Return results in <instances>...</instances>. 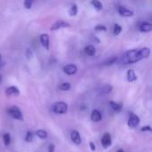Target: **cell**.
<instances>
[{
	"mask_svg": "<svg viewBox=\"0 0 152 152\" xmlns=\"http://www.w3.org/2000/svg\"><path fill=\"white\" fill-rule=\"evenodd\" d=\"M128 126L131 127V128H135L139 124H140V118L137 115L132 113L130 115V118L128 119Z\"/></svg>",
	"mask_w": 152,
	"mask_h": 152,
	"instance_id": "5b68a950",
	"label": "cell"
},
{
	"mask_svg": "<svg viewBox=\"0 0 152 152\" xmlns=\"http://www.w3.org/2000/svg\"><path fill=\"white\" fill-rule=\"evenodd\" d=\"M89 145H90V148H91V151H95V150H96V147H95V145H94V143L93 142H90V143H89Z\"/></svg>",
	"mask_w": 152,
	"mask_h": 152,
	"instance_id": "f546056e",
	"label": "cell"
},
{
	"mask_svg": "<svg viewBox=\"0 0 152 152\" xmlns=\"http://www.w3.org/2000/svg\"><path fill=\"white\" fill-rule=\"evenodd\" d=\"M117 152H125V151H124L123 150H118V151Z\"/></svg>",
	"mask_w": 152,
	"mask_h": 152,
	"instance_id": "d6a6232c",
	"label": "cell"
},
{
	"mask_svg": "<svg viewBox=\"0 0 152 152\" xmlns=\"http://www.w3.org/2000/svg\"><path fill=\"white\" fill-rule=\"evenodd\" d=\"M111 143H112L111 136H110V134L106 133V134L102 136V146H103L105 149H108L109 147H110Z\"/></svg>",
	"mask_w": 152,
	"mask_h": 152,
	"instance_id": "52a82bcc",
	"label": "cell"
},
{
	"mask_svg": "<svg viewBox=\"0 0 152 152\" xmlns=\"http://www.w3.org/2000/svg\"><path fill=\"white\" fill-rule=\"evenodd\" d=\"M112 89H113V87L110 85H105V86H103L102 87V90L101 91H102V94H109L110 92L112 91Z\"/></svg>",
	"mask_w": 152,
	"mask_h": 152,
	"instance_id": "d6986e66",
	"label": "cell"
},
{
	"mask_svg": "<svg viewBox=\"0 0 152 152\" xmlns=\"http://www.w3.org/2000/svg\"><path fill=\"white\" fill-rule=\"evenodd\" d=\"M92 4L94 5V7H95V9H97L98 11H101L102 10L103 6H102V4L99 1V0H92Z\"/></svg>",
	"mask_w": 152,
	"mask_h": 152,
	"instance_id": "e0dca14e",
	"label": "cell"
},
{
	"mask_svg": "<svg viewBox=\"0 0 152 152\" xmlns=\"http://www.w3.org/2000/svg\"><path fill=\"white\" fill-rule=\"evenodd\" d=\"M36 134H37V137H39V138L42 139V140L46 139V137H47V133H46L45 130H37V131L36 132Z\"/></svg>",
	"mask_w": 152,
	"mask_h": 152,
	"instance_id": "ac0fdd59",
	"label": "cell"
},
{
	"mask_svg": "<svg viewBox=\"0 0 152 152\" xmlns=\"http://www.w3.org/2000/svg\"><path fill=\"white\" fill-rule=\"evenodd\" d=\"M121 31H122V27H121L119 24L116 23V24L114 25V30H113L114 35H115V36H118V35H119V34L121 33Z\"/></svg>",
	"mask_w": 152,
	"mask_h": 152,
	"instance_id": "44dd1931",
	"label": "cell"
},
{
	"mask_svg": "<svg viewBox=\"0 0 152 152\" xmlns=\"http://www.w3.org/2000/svg\"><path fill=\"white\" fill-rule=\"evenodd\" d=\"M118 13L124 17H131L134 15V12L127 9L126 7H124V6H119L118 8Z\"/></svg>",
	"mask_w": 152,
	"mask_h": 152,
	"instance_id": "ba28073f",
	"label": "cell"
},
{
	"mask_svg": "<svg viewBox=\"0 0 152 152\" xmlns=\"http://www.w3.org/2000/svg\"><path fill=\"white\" fill-rule=\"evenodd\" d=\"M3 142H4V144L5 146L10 145V143H11V136H10L9 134H4V136H3Z\"/></svg>",
	"mask_w": 152,
	"mask_h": 152,
	"instance_id": "ffe728a7",
	"label": "cell"
},
{
	"mask_svg": "<svg viewBox=\"0 0 152 152\" xmlns=\"http://www.w3.org/2000/svg\"><path fill=\"white\" fill-rule=\"evenodd\" d=\"M5 94L7 96H18L20 95V90L16 86H10L6 88Z\"/></svg>",
	"mask_w": 152,
	"mask_h": 152,
	"instance_id": "9c48e42d",
	"label": "cell"
},
{
	"mask_svg": "<svg viewBox=\"0 0 152 152\" xmlns=\"http://www.w3.org/2000/svg\"><path fill=\"white\" fill-rule=\"evenodd\" d=\"M0 61H1V55H0Z\"/></svg>",
	"mask_w": 152,
	"mask_h": 152,
	"instance_id": "836d02e7",
	"label": "cell"
},
{
	"mask_svg": "<svg viewBox=\"0 0 152 152\" xmlns=\"http://www.w3.org/2000/svg\"><path fill=\"white\" fill-rule=\"evenodd\" d=\"M117 61H118V58H117V57H113V58H111L110 60H108V61L105 62V65H111V64L115 63Z\"/></svg>",
	"mask_w": 152,
	"mask_h": 152,
	"instance_id": "83f0119b",
	"label": "cell"
},
{
	"mask_svg": "<svg viewBox=\"0 0 152 152\" xmlns=\"http://www.w3.org/2000/svg\"><path fill=\"white\" fill-rule=\"evenodd\" d=\"M2 81H3V77H2V75L0 74V85L2 84Z\"/></svg>",
	"mask_w": 152,
	"mask_h": 152,
	"instance_id": "1f68e13d",
	"label": "cell"
},
{
	"mask_svg": "<svg viewBox=\"0 0 152 152\" xmlns=\"http://www.w3.org/2000/svg\"><path fill=\"white\" fill-rule=\"evenodd\" d=\"M59 89L61 91H69L70 89V84L69 83H62L59 86Z\"/></svg>",
	"mask_w": 152,
	"mask_h": 152,
	"instance_id": "7402d4cb",
	"label": "cell"
},
{
	"mask_svg": "<svg viewBox=\"0 0 152 152\" xmlns=\"http://www.w3.org/2000/svg\"><path fill=\"white\" fill-rule=\"evenodd\" d=\"M139 28H140V30L142 31V32H150V31H151L152 30V24L151 23H150V22H146V21H144V22H142L141 24H140V27H139Z\"/></svg>",
	"mask_w": 152,
	"mask_h": 152,
	"instance_id": "7c38bea8",
	"label": "cell"
},
{
	"mask_svg": "<svg viewBox=\"0 0 152 152\" xmlns=\"http://www.w3.org/2000/svg\"><path fill=\"white\" fill-rule=\"evenodd\" d=\"M33 138H34V134L31 133V132H27V134L25 136V141L27 142H31L33 141Z\"/></svg>",
	"mask_w": 152,
	"mask_h": 152,
	"instance_id": "cb8c5ba5",
	"label": "cell"
},
{
	"mask_svg": "<svg viewBox=\"0 0 152 152\" xmlns=\"http://www.w3.org/2000/svg\"><path fill=\"white\" fill-rule=\"evenodd\" d=\"M142 132H147V131H148V132H151L152 129L150 126H147L142 127Z\"/></svg>",
	"mask_w": 152,
	"mask_h": 152,
	"instance_id": "f1b7e54d",
	"label": "cell"
},
{
	"mask_svg": "<svg viewBox=\"0 0 152 152\" xmlns=\"http://www.w3.org/2000/svg\"><path fill=\"white\" fill-rule=\"evenodd\" d=\"M8 114L14 119H18V120H23V116L22 113L20 111V110L16 107V106H12L7 110Z\"/></svg>",
	"mask_w": 152,
	"mask_h": 152,
	"instance_id": "3957f363",
	"label": "cell"
},
{
	"mask_svg": "<svg viewBox=\"0 0 152 152\" xmlns=\"http://www.w3.org/2000/svg\"><path fill=\"white\" fill-rule=\"evenodd\" d=\"M63 71L64 73H66L67 75H69V76H72L74 74L77 73V68L76 65L74 64H69V65H66L63 67Z\"/></svg>",
	"mask_w": 152,
	"mask_h": 152,
	"instance_id": "8992f818",
	"label": "cell"
},
{
	"mask_svg": "<svg viewBox=\"0 0 152 152\" xmlns=\"http://www.w3.org/2000/svg\"><path fill=\"white\" fill-rule=\"evenodd\" d=\"M95 52H96V50H95L94 46L92 45H87V46H86V48H85V53H86L87 55H89V56L94 55V54H95Z\"/></svg>",
	"mask_w": 152,
	"mask_h": 152,
	"instance_id": "9a60e30c",
	"label": "cell"
},
{
	"mask_svg": "<svg viewBox=\"0 0 152 152\" xmlns=\"http://www.w3.org/2000/svg\"><path fill=\"white\" fill-rule=\"evenodd\" d=\"M70 25L65 21V20H57L55 21L52 26H51V30H58L60 28H69Z\"/></svg>",
	"mask_w": 152,
	"mask_h": 152,
	"instance_id": "277c9868",
	"label": "cell"
},
{
	"mask_svg": "<svg viewBox=\"0 0 152 152\" xmlns=\"http://www.w3.org/2000/svg\"><path fill=\"white\" fill-rule=\"evenodd\" d=\"M95 30H97V31H106L107 28L104 25H97L95 27Z\"/></svg>",
	"mask_w": 152,
	"mask_h": 152,
	"instance_id": "4316f807",
	"label": "cell"
},
{
	"mask_svg": "<svg viewBox=\"0 0 152 152\" xmlns=\"http://www.w3.org/2000/svg\"><path fill=\"white\" fill-rule=\"evenodd\" d=\"M150 54H151V50L148 47L130 50L123 55V57L121 58V63L126 65L136 63L144 58H148Z\"/></svg>",
	"mask_w": 152,
	"mask_h": 152,
	"instance_id": "6da1fadb",
	"label": "cell"
},
{
	"mask_svg": "<svg viewBox=\"0 0 152 152\" xmlns=\"http://www.w3.org/2000/svg\"><path fill=\"white\" fill-rule=\"evenodd\" d=\"M54 149H55L54 145L53 144H50L49 147H48V152H54Z\"/></svg>",
	"mask_w": 152,
	"mask_h": 152,
	"instance_id": "4dcf8cb0",
	"label": "cell"
},
{
	"mask_svg": "<svg viewBox=\"0 0 152 152\" xmlns=\"http://www.w3.org/2000/svg\"><path fill=\"white\" fill-rule=\"evenodd\" d=\"M77 5L74 4H72L71 8L69 10V14L71 16H75V15H77Z\"/></svg>",
	"mask_w": 152,
	"mask_h": 152,
	"instance_id": "603a6c76",
	"label": "cell"
},
{
	"mask_svg": "<svg viewBox=\"0 0 152 152\" xmlns=\"http://www.w3.org/2000/svg\"><path fill=\"white\" fill-rule=\"evenodd\" d=\"M53 111L56 114H65L68 111V105L64 102H55L53 106Z\"/></svg>",
	"mask_w": 152,
	"mask_h": 152,
	"instance_id": "7a4b0ae2",
	"label": "cell"
},
{
	"mask_svg": "<svg viewBox=\"0 0 152 152\" xmlns=\"http://www.w3.org/2000/svg\"><path fill=\"white\" fill-rule=\"evenodd\" d=\"M137 79V76L133 69H129L127 71V80L128 82H134Z\"/></svg>",
	"mask_w": 152,
	"mask_h": 152,
	"instance_id": "5bb4252c",
	"label": "cell"
},
{
	"mask_svg": "<svg viewBox=\"0 0 152 152\" xmlns=\"http://www.w3.org/2000/svg\"><path fill=\"white\" fill-rule=\"evenodd\" d=\"M110 106L111 107L112 110H116V111H120L122 110V105L119 104V103H117L113 101H110Z\"/></svg>",
	"mask_w": 152,
	"mask_h": 152,
	"instance_id": "2e32d148",
	"label": "cell"
},
{
	"mask_svg": "<svg viewBox=\"0 0 152 152\" xmlns=\"http://www.w3.org/2000/svg\"><path fill=\"white\" fill-rule=\"evenodd\" d=\"M40 42L45 50H49V36L47 34H42L40 36Z\"/></svg>",
	"mask_w": 152,
	"mask_h": 152,
	"instance_id": "8fae6325",
	"label": "cell"
},
{
	"mask_svg": "<svg viewBox=\"0 0 152 152\" xmlns=\"http://www.w3.org/2000/svg\"><path fill=\"white\" fill-rule=\"evenodd\" d=\"M33 2H34V0H24V6L27 9H30L32 7Z\"/></svg>",
	"mask_w": 152,
	"mask_h": 152,
	"instance_id": "d4e9b609",
	"label": "cell"
},
{
	"mask_svg": "<svg viewBox=\"0 0 152 152\" xmlns=\"http://www.w3.org/2000/svg\"><path fill=\"white\" fill-rule=\"evenodd\" d=\"M70 138L72 140V142L77 144V145H79L81 143V137H80V134L77 131V130H73L71 132V134H70Z\"/></svg>",
	"mask_w": 152,
	"mask_h": 152,
	"instance_id": "30bf717a",
	"label": "cell"
},
{
	"mask_svg": "<svg viewBox=\"0 0 152 152\" xmlns=\"http://www.w3.org/2000/svg\"><path fill=\"white\" fill-rule=\"evenodd\" d=\"M26 57H27V59L28 60H30L31 58H32V56H33V52L29 49V48H28L27 50H26Z\"/></svg>",
	"mask_w": 152,
	"mask_h": 152,
	"instance_id": "484cf974",
	"label": "cell"
},
{
	"mask_svg": "<svg viewBox=\"0 0 152 152\" xmlns=\"http://www.w3.org/2000/svg\"><path fill=\"white\" fill-rule=\"evenodd\" d=\"M91 119L94 121V122H99L102 120V114L99 110H93L92 114H91Z\"/></svg>",
	"mask_w": 152,
	"mask_h": 152,
	"instance_id": "4fadbf2b",
	"label": "cell"
}]
</instances>
